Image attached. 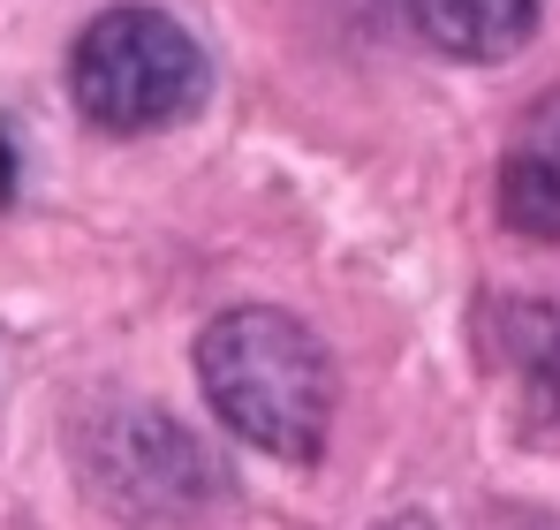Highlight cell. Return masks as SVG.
Wrapping results in <instances>:
<instances>
[{"instance_id":"6da1fadb","label":"cell","mask_w":560,"mask_h":530,"mask_svg":"<svg viewBox=\"0 0 560 530\" xmlns=\"http://www.w3.org/2000/svg\"><path fill=\"white\" fill-rule=\"evenodd\" d=\"M197 387L235 440L280 462H318L341 402L326 342L273 303H235L197 334Z\"/></svg>"},{"instance_id":"7a4b0ae2","label":"cell","mask_w":560,"mask_h":530,"mask_svg":"<svg viewBox=\"0 0 560 530\" xmlns=\"http://www.w3.org/2000/svg\"><path fill=\"white\" fill-rule=\"evenodd\" d=\"M205 46L167 8H106L69 46V99L106 137H152L205 106Z\"/></svg>"},{"instance_id":"3957f363","label":"cell","mask_w":560,"mask_h":530,"mask_svg":"<svg viewBox=\"0 0 560 530\" xmlns=\"http://www.w3.org/2000/svg\"><path fill=\"white\" fill-rule=\"evenodd\" d=\"M77 477L121 523H189L228 500L220 454L152 402H106L77 425Z\"/></svg>"},{"instance_id":"277c9868","label":"cell","mask_w":560,"mask_h":530,"mask_svg":"<svg viewBox=\"0 0 560 530\" xmlns=\"http://www.w3.org/2000/svg\"><path fill=\"white\" fill-rule=\"evenodd\" d=\"M500 220L515 235L560 243V91L538 99L515 122V137H508V160H500Z\"/></svg>"},{"instance_id":"5b68a950","label":"cell","mask_w":560,"mask_h":530,"mask_svg":"<svg viewBox=\"0 0 560 530\" xmlns=\"http://www.w3.org/2000/svg\"><path fill=\"white\" fill-rule=\"evenodd\" d=\"M409 23L455 61H508L538 31V0H409Z\"/></svg>"},{"instance_id":"8992f818","label":"cell","mask_w":560,"mask_h":530,"mask_svg":"<svg viewBox=\"0 0 560 530\" xmlns=\"http://www.w3.org/2000/svg\"><path fill=\"white\" fill-rule=\"evenodd\" d=\"M492 356L523 379V417H530V433H553L560 440V311L500 303V311H492Z\"/></svg>"},{"instance_id":"52a82bcc","label":"cell","mask_w":560,"mask_h":530,"mask_svg":"<svg viewBox=\"0 0 560 530\" xmlns=\"http://www.w3.org/2000/svg\"><path fill=\"white\" fill-rule=\"evenodd\" d=\"M372 530H432V516H386V523H372Z\"/></svg>"}]
</instances>
